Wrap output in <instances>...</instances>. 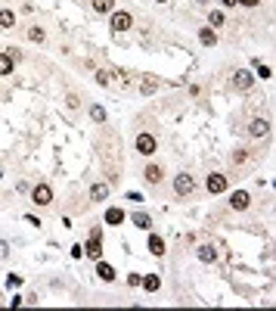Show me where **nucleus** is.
Returning <instances> with one entry per match:
<instances>
[{
	"label": "nucleus",
	"mask_w": 276,
	"mask_h": 311,
	"mask_svg": "<svg viewBox=\"0 0 276 311\" xmlns=\"http://www.w3.org/2000/svg\"><path fill=\"white\" fill-rule=\"evenodd\" d=\"M0 178H3V171H0Z\"/></svg>",
	"instance_id": "nucleus-33"
},
{
	"label": "nucleus",
	"mask_w": 276,
	"mask_h": 311,
	"mask_svg": "<svg viewBox=\"0 0 276 311\" xmlns=\"http://www.w3.org/2000/svg\"><path fill=\"white\" fill-rule=\"evenodd\" d=\"M199 258L202 261H214L217 258V249L214 246H199Z\"/></svg>",
	"instance_id": "nucleus-20"
},
{
	"label": "nucleus",
	"mask_w": 276,
	"mask_h": 311,
	"mask_svg": "<svg viewBox=\"0 0 276 311\" xmlns=\"http://www.w3.org/2000/svg\"><path fill=\"white\" fill-rule=\"evenodd\" d=\"M44 38H47V34H44V28H41V25H31V28H28V41H34V44H41Z\"/></svg>",
	"instance_id": "nucleus-21"
},
{
	"label": "nucleus",
	"mask_w": 276,
	"mask_h": 311,
	"mask_svg": "<svg viewBox=\"0 0 276 311\" xmlns=\"http://www.w3.org/2000/svg\"><path fill=\"white\" fill-rule=\"evenodd\" d=\"M90 119H93L96 124H102V122H106V109H102V106H90Z\"/></svg>",
	"instance_id": "nucleus-23"
},
{
	"label": "nucleus",
	"mask_w": 276,
	"mask_h": 311,
	"mask_svg": "<svg viewBox=\"0 0 276 311\" xmlns=\"http://www.w3.org/2000/svg\"><path fill=\"white\" fill-rule=\"evenodd\" d=\"M248 134L251 137H267L270 134V122L267 119H255V122L248 124Z\"/></svg>",
	"instance_id": "nucleus-9"
},
{
	"label": "nucleus",
	"mask_w": 276,
	"mask_h": 311,
	"mask_svg": "<svg viewBox=\"0 0 276 311\" xmlns=\"http://www.w3.org/2000/svg\"><path fill=\"white\" fill-rule=\"evenodd\" d=\"M6 286H9V290H13V286H22V277H19V274H9V280H6Z\"/></svg>",
	"instance_id": "nucleus-27"
},
{
	"label": "nucleus",
	"mask_w": 276,
	"mask_h": 311,
	"mask_svg": "<svg viewBox=\"0 0 276 311\" xmlns=\"http://www.w3.org/2000/svg\"><path fill=\"white\" fill-rule=\"evenodd\" d=\"M13 25H16V13H13V9H0V31L13 28Z\"/></svg>",
	"instance_id": "nucleus-15"
},
{
	"label": "nucleus",
	"mask_w": 276,
	"mask_h": 311,
	"mask_svg": "<svg viewBox=\"0 0 276 311\" xmlns=\"http://www.w3.org/2000/svg\"><path fill=\"white\" fill-rule=\"evenodd\" d=\"M121 221H124V212H121V209H109V212H106V224L115 227V224H121Z\"/></svg>",
	"instance_id": "nucleus-19"
},
{
	"label": "nucleus",
	"mask_w": 276,
	"mask_h": 311,
	"mask_svg": "<svg viewBox=\"0 0 276 311\" xmlns=\"http://www.w3.org/2000/svg\"><path fill=\"white\" fill-rule=\"evenodd\" d=\"M109 16H112V22H109L112 31H118V34L128 31V28L134 25V16H131V13H109Z\"/></svg>",
	"instance_id": "nucleus-3"
},
{
	"label": "nucleus",
	"mask_w": 276,
	"mask_h": 311,
	"mask_svg": "<svg viewBox=\"0 0 276 311\" xmlns=\"http://www.w3.org/2000/svg\"><path fill=\"white\" fill-rule=\"evenodd\" d=\"M0 75H13V56L0 53Z\"/></svg>",
	"instance_id": "nucleus-18"
},
{
	"label": "nucleus",
	"mask_w": 276,
	"mask_h": 311,
	"mask_svg": "<svg viewBox=\"0 0 276 311\" xmlns=\"http://www.w3.org/2000/svg\"><path fill=\"white\" fill-rule=\"evenodd\" d=\"M87 255L90 258H102V243H99V227H93L90 230V243H87Z\"/></svg>",
	"instance_id": "nucleus-5"
},
{
	"label": "nucleus",
	"mask_w": 276,
	"mask_h": 311,
	"mask_svg": "<svg viewBox=\"0 0 276 311\" xmlns=\"http://www.w3.org/2000/svg\"><path fill=\"white\" fill-rule=\"evenodd\" d=\"M221 3H224V6H236V3H239V0H221Z\"/></svg>",
	"instance_id": "nucleus-31"
},
{
	"label": "nucleus",
	"mask_w": 276,
	"mask_h": 311,
	"mask_svg": "<svg viewBox=\"0 0 276 311\" xmlns=\"http://www.w3.org/2000/svg\"><path fill=\"white\" fill-rule=\"evenodd\" d=\"M96 277H99L102 283H112V280H115V268H112V264H106V261H99V264H96Z\"/></svg>",
	"instance_id": "nucleus-11"
},
{
	"label": "nucleus",
	"mask_w": 276,
	"mask_h": 311,
	"mask_svg": "<svg viewBox=\"0 0 276 311\" xmlns=\"http://www.w3.org/2000/svg\"><path fill=\"white\" fill-rule=\"evenodd\" d=\"M199 41L205 44V47H214V44H217V34H214V28H202V31H199Z\"/></svg>",
	"instance_id": "nucleus-16"
},
{
	"label": "nucleus",
	"mask_w": 276,
	"mask_h": 311,
	"mask_svg": "<svg viewBox=\"0 0 276 311\" xmlns=\"http://www.w3.org/2000/svg\"><path fill=\"white\" fill-rule=\"evenodd\" d=\"M140 280H143L140 274H131V277H128V283H131V286H140Z\"/></svg>",
	"instance_id": "nucleus-29"
},
{
	"label": "nucleus",
	"mask_w": 276,
	"mask_h": 311,
	"mask_svg": "<svg viewBox=\"0 0 276 311\" xmlns=\"http://www.w3.org/2000/svg\"><path fill=\"white\" fill-rule=\"evenodd\" d=\"M31 202H34V205H50V202H53L50 184H38V187L31 190Z\"/></svg>",
	"instance_id": "nucleus-1"
},
{
	"label": "nucleus",
	"mask_w": 276,
	"mask_h": 311,
	"mask_svg": "<svg viewBox=\"0 0 276 311\" xmlns=\"http://www.w3.org/2000/svg\"><path fill=\"white\" fill-rule=\"evenodd\" d=\"M158 3H168V0H158Z\"/></svg>",
	"instance_id": "nucleus-32"
},
{
	"label": "nucleus",
	"mask_w": 276,
	"mask_h": 311,
	"mask_svg": "<svg viewBox=\"0 0 276 311\" xmlns=\"http://www.w3.org/2000/svg\"><path fill=\"white\" fill-rule=\"evenodd\" d=\"M255 68H258V75H261V78H273V68H270V65H261V62H255Z\"/></svg>",
	"instance_id": "nucleus-26"
},
{
	"label": "nucleus",
	"mask_w": 276,
	"mask_h": 311,
	"mask_svg": "<svg viewBox=\"0 0 276 311\" xmlns=\"http://www.w3.org/2000/svg\"><path fill=\"white\" fill-rule=\"evenodd\" d=\"M112 6H115V0H93L96 13H112Z\"/></svg>",
	"instance_id": "nucleus-22"
},
{
	"label": "nucleus",
	"mask_w": 276,
	"mask_h": 311,
	"mask_svg": "<svg viewBox=\"0 0 276 311\" xmlns=\"http://www.w3.org/2000/svg\"><path fill=\"white\" fill-rule=\"evenodd\" d=\"M140 286L146 293H158V290H162V277H158V274H149V277L140 280Z\"/></svg>",
	"instance_id": "nucleus-10"
},
{
	"label": "nucleus",
	"mask_w": 276,
	"mask_h": 311,
	"mask_svg": "<svg viewBox=\"0 0 276 311\" xmlns=\"http://www.w3.org/2000/svg\"><path fill=\"white\" fill-rule=\"evenodd\" d=\"M155 87H158V78H146L143 81V94H152Z\"/></svg>",
	"instance_id": "nucleus-25"
},
{
	"label": "nucleus",
	"mask_w": 276,
	"mask_h": 311,
	"mask_svg": "<svg viewBox=\"0 0 276 311\" xmlns=\"http://www.w3.org/2000/svg\"><path fill=\"white\" fill-rule=\"evenodd\" d=\"M217 25H224V13L221 9H211V28H217Z\"/></svg>",
	"instance_id": "nucleus-24"
},
{
	"label": "nucleus",
	"mask_w": 276,
	"mask_h": 311,
	"mask_svg": "<svg viewBox=\"0 0 276 311\" xmlns=\"http://www.w3.org/2000/svg\"><path fill=\"white\" fill-rule=\"evenodd\" d=\"M251 84H255V75L245 72V68H239V72L233 75V87L236 90H251Z\"/></svg>",
	"instance_id": "nucleus-6"
},
{
	"label": "nucleus",
	"mask_w": 276,
	"mask_h": 311,
	"mask_svg": "<svg viewBox=\"0 0 276 311\" xmlns=\"http://www.w3.org/2000/svg\"><path fill=\"white\" fill-rule=\"evenodd\" d=\"M174 190H177V196H189V193L195 190V181H192V175H177V181H174Z\"/></svg>",
	"instance_id": "nucleus-4"
},
{
	"label": "nucleus",
	"mask_w": 276,
	"mask_h": 311,
	"mask_svg": "<svg viewBox=\"0 0 276 311\" xmlns=\"http://www.w3.org/2000/svg\"><path fill=\"white\" fill-rule=\"evenodd\" d=\"M248 202H251V196H248L245 190H236L233 196H230V205H233L236 212H245V209H248Z\"/></svg>",
	"instance_id": "nucleus-8"
},
{
	"label": "nucleus",
	"mask_w": 276,
	"mask_h": 311,
	"mask_svg": "<svg viewBox=\"0 0 276 311\" xmlns=\"http://www.w3.org/2000/svg\"><path fill=\"white\" fill-rule=\"evenodd\" d=\"M149 252L152 255H165V240L158 234H149Z\"/></svg>",
	"instance_id": "nucleus-13"
},
{
	"label": "nucleus",
	"mask_w": 276,
	"mask_h": 311,
	"mask_svg": "<svg viewBox=\"0 0 276 311\" xmlns=\"http://www.w3.org/2000/svg\"><path fill=\"white\" fill-rule=\"evenodd\" d=\"M134 224L140 230H149V227H152V218H149L146 212H134Z\"/></svg>",
	"instance_id": "nucleus-17"
},
{
	"label": "nucleus",
	"mask_w": 276,
	"mask_h": 311,
	"mask_svg": "<svg viewBox=\"0 0 276 311\" xmlns=\"http://www.w3.org/2000/svg\"><path fill=\"white\" fill-rule=\"evenodd\" d=\"M106 196H109V187H106V184H93V187H90V199H93V202H102Z\"/></svg>",
	"instance_id": "nucleus-14"
},
{
	"label": "nucleus",
	"mask_w": 276,
	"mask_h": 311,
	"mask_svg": "<svg viewBox=\"0 0 276 311\" xmlns=\"http://www.w3.org/2000/svg\"><path fill=\"white\" fill-rule=\"evenodd\" d=\"M155 149H158V143H155L152 134H137V153L140 156H152Z\"/></svg>",
	"instance_id": "nucleus-2"
},
{
	"label": "nucleus",
	"mask_w": 276,
	"mask_h": 311,
	"mask_svg": "<svg viewBox=\"0 0 276 311\" xmlns=\"http://www.w3.org/2000/svg\"><path fill=\"white\" fill-rule=\"evenodd\" d=\"M242 6H261V0H239Z\"/></svg>",
	"instance_id": "nucleus-30"
},
{
	"label": "nucleus",
	"mask_w": 276,
	"mask_h": 311,
	"mask_svg": "<svg viewBox=\"0 0 276 311\" xmlns=\"http://www.w3.org/2000/svg\"><path fill=\"white\" fill-rule=\"evenodd\" d=\"M205 187H208V193H227V178L224 175H208Z\"/></svg>",
	"instance_id": "nucleus-7"
},
{
	"label": "nucleus",
	"mask_w": 276,
	"mask_h": 311,
	"mask_svg": "<svg viewBox=\"0 0 276 311\" xmlns=\"http://www.w3.org/2000/svg\"><path fill=\"white\" fill-rule=\"evenodd\" d=\"M162 175H165V171L158 168V165H146V171H143L146 184H162Z\"/></svg>",
	"instance_id": "nucleus-12"
},
{
	"label": "nucleus",
	"mask_w": 276,
	"mask_h": 311,
	"mask_svg": "<svg viewBox=\"0 0 276 311\" xmlns=\"http://www.w3.org/2000/svg\"><path fill=\"white\" fill-rule=\"evenodd\" d=\"M72 258H84V246H72Z\"/></svg>",
	"instance_id": "nucleus-28"
}]
</instances>
